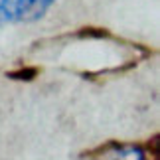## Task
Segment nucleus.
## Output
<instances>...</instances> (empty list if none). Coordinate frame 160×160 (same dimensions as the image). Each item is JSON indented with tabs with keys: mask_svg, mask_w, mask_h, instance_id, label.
I'll return each mask as SVG.
<instances>
[{
	"mask_svg": "<svg viewBox=\"0 0 160 160\" xmlns=\"http://www.w3.org/2000/svg\"><path fill=\"white\" fill-rule=\"evenodd\" d=\"M58 0H0V28L26 26L42 20Z\"/></svg>",
	"mask_w": 160,
	"mask_h": 160,
	"instance_id": "1",
	"label": "nucleus"
},
{
	"mask_svg": "<svg viewBox=\"0 0 160 160\" xmlns=\"http://www.w3.org/2000/svg\"><path fill=\"white\" fill-rule=\"evenodd\" d=\"M99 160H146V152L140 146H117L113 144L103 152Z\"/></svg>",
	"mask_w": 160,
	"mask_h": 160,
	"instance_id": "2",
	"label": "nucleus"
}]
</instances>
